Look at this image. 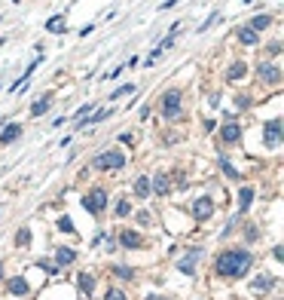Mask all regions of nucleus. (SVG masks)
<instances>
[{
	"label": "nucleus",
	"mask_w": 284,
	"mask_h": 300,
	"mask_svg": "<svg viewBox=\"0 0 284 300\" xmlns=\"http://www.w3.org/2000/svg\"><path fill=\"white\" fill-rule=\"evenodd\" d=\"M92 108H95V104H83V108H80V111H77V120H83V117H86V114H92Z\"/></svg>",
	"instance_id": "32"
},
{
	"label": "nucleus",
	"mask_w": 284,
	"mask_h": 300,
	"mask_svg": "<svg viewBox=\"0 0 284 300\" xmlns=\"http://www.w3.org/2000/svg\"><path fill=\"white\" fill-rule=\"evenodd\" d=\"M122 166H126V153H122L119 147L101 150L95 160H92V169H98V172H119Z\"/></svg>",
	"instance_id": "3"
},
{
	"label": "nucleus",
	"mask_w": 284,
	"mask_h": 300,
	"mask_svg": "<svg viewBox=\"0 0 284 300\" xmlns=\"http://www.w3.org/2000/svg\"><path fill=\"white\" fill-rule=\"evenodd\" d=\"M220 141L223 144H238L241 141V122L238 120H226L220 126Z\"/></svg>",
	"instance_id": "6"
},
{
	"label": "nucleus",
	"mask_w": 284,
	"mask_h": 300,
	"mask_svg": "<svg viewBox=\"0 0 284 300\" xmlns=\"http://www.w3.org/2000/svg\"><path fill=\"white\" fill-rule=\"evenodd\" d=\"M257 80H260L263 86H281V67L272 64V61L257 64Z\"/></svg>",
	"instance_id": "5"
},
{
	"label": "nucleus",
	"mask_w": 284,
	"mask_h": 300,
	"mask_svg": "<svg viewBox=\"0 0 284 300\" xmlns=\"http://www.w3.org/2000/svg\"><path fill=\"white\" fill-rule=\"evenodd\" d=\"M281 144V120H272L266 126V147H278Z\"/></svg>",
	"instance_id": "9"
},
{
	"label": "nucleus",
	"mask_w": 284,
	"mask_h": 300,
	"mask_svg": "<svg viewBox=\"0 0 284 300\" xmlns=\"http://www.w3.org/2000/svg\"><path fill=\"white\" fill-rule=\"evenodd\" d=\"M61 22H64V15H55V19H49V22H46V31H52V34H55V28H58Z\"/></svg>",
	"instance_id": "29"
},
{
	"label": "nucleus",
	"mask_w": 284,
	"mask_h": 300,
	"mask_svg": "<svg viewBox=\"0 0 284 300\" xmlns=\"http://www.w3.org/2000/svg\"><path fill=\"white\" fill-rule=\"evenodd\" d=\"M135 196L138 199H147L150 196V178H147V175H141V178L135 181Z\"/></svg>",
	"instance_id": "18"
},
{
	"label": "nucleus",
	"mask_w": 284,
	"mask_h": 300,
	"mask_svg": "<svg viewBox=\"0 0 284 300\" xmlns=\"http://www.w3.org/2000/svg\"><path fill=\"white\" fill-rule=\"evenodd\" d=\"M244 3H251V0H244Z\"/></svg>",
	"instance_id": "37"
},
{
	"label": "nucleus",
	"mask_w": 284,
	"mask_h": 300,
	"mask_svg": "<svg viewBox=\"0 0 284 300\" xmlns=\"http://www.w3.org/2000/svg\"><path fill=\"white\" fill-rule=\"evenodd\" d=\"M0 46H3V40H0Z\"/></svg>",
	"instance_id": "38"
},
{
	"label": "nucleus",
	"mask_w": 284,
	"mask_h": 300,
	"mask_svg": "<svg viewBox=\"0 0 284 300\" xmlns=\"http://www.w3.org/2000/svg\"><path fill=\"white\" fill-rule=\"evenodd\" d=\"M0 279H3V263H0Z\"/></svg>",
	"instance_id": "36"
},
{
	"label": "nucleus",
	"mask_w": 284,
	"mask_h": 300,
	"mask_svg": "<svg viewBox=\"0 0 284 300\" xmlns=\"http://www.w3.org/2000/svg\"><path fill=\"white\" fill-rule=\"evenodd\" d=\"M220 169L226 172V178H233V181L238 178V169H236L233 163H229V160H226V156H220Z\"/></svg>",
	"instance_id": "23"
},
{
	"label": "nucleus",
	"mask_w": 284,
	"mask_h": 300,
	"mask_svg": "<svg viewBox=\"0 0 284 300\" xmlns=\"http://www.w3.org/2000/svg\"><path fill=\"white\" fill-rule=\"evenodd\" d=\"M150 190H156V193H159V196H165V193L171 190V181H168V175H162V172H159V175H156V178L150 181Z\"/></svg>",
	"instance_id": "13"
},
{
	"label": "nucleus",
	"mask_w": 284,
	"mask_h": 300,
	"mask_svg": "<svg viewBox=\"0 0 284 300\" xmlns=\"http://www.w3.org/2000/svg\"><path fill=\"white\" fill-rule=\"evenodd\" d=\"M113 276H119V279H135V270L132 267H113Z\"/></svg>",
	"instance_id": "26"
},
{
	"label": "nucleus",
	"mask_w": 284,
	"mask_h": 300,
	"mask_svg": "<svg viewBox=\"0 0 284 300\" xmlns=\"http://www.w3.org/2000/svg\"><path fill=\"white\" fill-rule=\"evenodd\" d=\"M251 202H254V187H241V193H238V211H247Z\"/></svg>",
	"instance_id": "19"
},
{
	"label": "nucleus",
	"mask_w": 284,
	"mask_h": 300,
	"mask_svg": "<svg viewBox=\"0 0 284 300\" xmlns=\"http://www.w3.org/2000/svg\"><path fill=\"white\" fill-rule=\"evenodd\" d=\"M266 52H269V56H278V52H281V43H272V46L266 49Z\"/></svg>",
	"instance_id": "33"
},
{
	"label": "nucleus",
	"mask_w": 284,
	"mask_h": 300,
	"mask_svg": "<svg viewBox=\"0 0 284 300\" xmlns=\"http://www.w3.org/2000/svg\"><path fill=\"white\" fill-rule=\"evenodd\" d=\"M211 215H214V202H211V196H199L196 202H192V218L196 221H208Z\"/></svg>",
	"instance_id": "7"
},
{
	"label": "nucleus",
	"mask_w": 284,
	"mask_h": 300,
	"mask_svg": "<svg viewBox=\"0 0 284 300\" xmlns=\"http://www.w3.org/2000/svg\"><path fill=\"white\" fill-rule=\"evenodd\" d=\"M83 208L89 215H104V208H107V190L104 187H92L83 196Z\"/></svg>",
	"instance_id": "4"
},
{
	"label": "nucleus",
	"mask_w": 284,
	"mask_h": 300,
	"mask_svg": "<svg viewBox=\"0 0 284 300\" xmlns=\"http://www.w3.org/2000/svg\"><path fill=\"white\" fill-rule=\"evenodd\" d=\"M6 288H9V294H15V297H25V294H28V282H25L22 276H15V279L6 282Z\"/></svg>",
	"instance_id": "14"
},
{
	"label": "nucleus",
	"mask_w": 284,
	"mask_h": 300,
	"mask_svg": "<svg viewBox=\"0 0 284 300\" xmlns=\"http://www.w3.org/2000/svg\"><path fill=\"white\" fill-rule=\"evenodd\" d=\"M116 215H119V218L132 215V202H129V199H119V205H116Z\"/></svg>",
	"instance_id": "25"
},
{
	"label": "nucleus",
	"mask_w": 284,
	"mask_h": 300,
	"mask_svg": "<svg viewBox=\"0 0 284 300\" xmlns=\"http://www.w3.org/2000/svg\"><path fill=\"white\" fill-rule=\"evenodd\" d=\"M107 300H126V294H122L119 288H110V291H107Z\"/></svg>",
	"instance_id": "30"
},
{
	"label": "nucleus",
	"mask_w": 284,
	"mask_h": 300,
	"mask_svg": "<svg viewBox=\"0 0 284 300\" xmlns=\"http://www.w3.org/2000/svg\"><path fill=\"white\" fill-rule=\"evenodd\" d=\"M269 25H272V15H254V19H251V25H247V28L260 34V31H266Z\"/></svg>",
	"instance_id": "22"
},
{
	"label": "nucleus",
	"mask_w": 284,
	"mask_h": 300,
	"mask_svg": "<svg viewBox=\"0 0 284 300\" xmlns=\"http://www.w3.org/2000/svg\"><path fill=\"white\" fill-rule=\"evenodd\" d=\"M159 114H162V120H181L184 117V92L165 89L159 95Z\"/></svg>",
	"instance_id": "2"
},
{
	"label": "nucleus",
	"mask_w": 284,
	"mask_h": 300,
	"mask_svg": "<svg viewBox=\"0 0 284 300\" xmlns=\"http://www.w3.org/2000/svg\"><path fill=\"white\" fill-rule=\"evenodd\" d=\"M49 108H52V92H46V95H43L37 104H31V117H43Z\"/></svg>",
	"instance_id": "16"
},
{
	"label": "nucleus",
	"mask_w": 284,
	"mask_h": 300,
	"mask_svg": "<svg viewBox=\"0 0 284 300\" xmlns=\"http://www.w3.org/2000/svg\"><path fill=\"white\" fill-rule=\"evenodd\" d=\"M236 104H238L241 111H247V108H251V98H247V95H238V98H236Z\"/></svg>",
	"instance_id": "31"
},
{
	"label": "nucleus",
	"mask_w": 284,
	"mask_h": 300,
	"mask_svg": "<svg viewBox=\"0 0 284 300\" xmlns=\"http://www.w3.org/2000/svg\"><path fill=\"white\" fill-rule=\"evenodd\" d=\"M0 129H3V132H0V144H3V147L22 138V126H19V122H3Z\"/></svg>",
	"instance_id": "8"
},
{
	"label": "nucleus",
	"mask_w": 284,
	"mask_h": 300,
	"mask_svg": "<svg viewBox=\"0 0 284 300\" xmlns=\"http://www.w3.org/2000/svg\"><path fill=\"white\" fill-rule=\"evenodd\" d=\"M174 3H177V0H165V3H162V9H171Z\"/></svg>",
	"instance_id": "34"
},
{
	"label": "nucleus",
	"mask_w": 284,
	"mask_h": 300,
	"mask_svg": "<svg viewBox=\"0 0 284 300\" xmlns=\"http://www.w3.org/2000/svg\"><path fill=\"white\" fill-rule=\"evenodd\" d=\"M119 245H122V248H141V245H144V239H141L138 230H122V233H119Z\"/></svg>",
	"instance_id": "10"
},
{
	"label": "nucleus",
	"mask_w": 284,
	"mask_h": 300,
	"mask_svg": "<svg viewBox=\"0 0 284 300\" xmlns=\"http://www.w3.org/2000/svg\"><path fill=\"white\" fill-rule=\"evenodd\" d=\"M77 285H80V294H92V291H95V276L80 273V276H77Z\"/></svg>",
	"instance_id": "17"
},
{
	"label": "nucleus",
	"mask_w": 284,
	"mask_h": 300,
	"mask_svg": "<svg viewBox=\"0 0 284 300\" xmlns=\"http://www.w3.org/2000/svg\"><path fill=\"white\" fill-rule=\"evenodd\" d=\"M58 230H64V233H74V224H70V218L64 215V218H58Z\"/></svg>",
	"instance_id": "27"
},
{
	"label": "nucleus",
	"mask_w": 284,
	"mask_h": 300,
	"mask_svg": "<svg viewBox=\"0 0 284 300\" xmlns=\"http://www.w3.org/2000/svg\"><path fill=\"white\" fill-rule=\"evenodd\" d=\"M272 285H275V279L272 276H260V279H254V291H260V294H266V291H272Z\"/></svg>",
	"instance_id": "21"
},
{
	"label": "nucleus",
	"mask_w": 284,
	"mask_h": 300,
	"mask_svg": "<svg viewBox=\"0 0 284 300\" xmlns=\"http://www.w3.org/2000/svg\"><path fill=\"white\" fill-rule=\"evenodd\" d=\"M244 70H247V67H244V61H236V64H229V70H226V83H233V86H236V83L244 77Z\"/></svg>",
	"instance_id": "15"
},
{
	"label": "nucleus",
	"mask_w": 284,
	"mask_h": 300,
	"mask_svg": "<svg viewBox=\"0 0 284 300\" xmlns=\"http://www.w3.org/2000/svg\"><path fill=\"white\" fill-rule=\"evenodd\" d=\"M55 260H58V267H67V263L77 260V251H74V248H58V251H55Z\"/></svg>",
	"instance_id": "20"
},
{
	"label": "nucleus",
	"mask_w": 284,
	"mask_h": 300,
	"mask_svg": "<svg viewBox=\"0 0 284 300\" xmlns=\"http://www.w3.org/2000/svg\"><path fill=\"white\" fill-rule=\"evenodd\" d=\"M129 92H135V86H132V83H129V86H119V89L113 92V101H116V98H122V95H129Z\"/></svg>",
	"instance_id": "28"
},
{
	"label": "nucleus",
	"mask_w": 284,
	"mask_h": 300,
	"mask_svg": "<svg viewBox=\"0 0 284 300\" xmlns=\"http://www.w3.org/2000/svg\"><path fill=\"white\" fill-rule=\"evenodd\" d=\"M199 254H202V248H192L181 263H177V270H181V273H187V276H192V273H196V260H199Z\"/></svg>",
	"instance_id": "11"
},
{
	"label": "nucleus",
	"mask_w": 284,
	"mask_h": 300,
	"mask_svg": "<svg viewBox=\"0 0 284 300\" xmlns=\"http://www.w3.org/2000/svg\"><path fill=\"white\" fill-rule=\"evenodd\" d=\"M236 37H238V43H244V46H257V43H260V34H257V31H251L247 25L236 31Z\"/></svg>",
	"instance_id": "12"
},
{
	"label": "nucleus",
	"mask_w": 284,
	"mask_h": 300,
	"mask_svg": "<svg viewBox=\"0 0 284 300\" xmlns=\"http://www.w3.org/2000/svg\"><path fill=\"white\" fill-rule=\"evenodd\" d=\"M28 242H31V230H28V227H22V230L15 233V245H19V248H25Z\"/></svg>",
	"instance_id": "24"
},
{
	"label": "nucleus",
	"mask_w": 284,
	"mask_h": 300,
	"mask_svg": "<svg viewBox=\"0 0 284 300\" xmlns=\"http://www.w3.org/2000/svg\"><path fill=\"white\" fill-rule=\"evenodd\" d=\"M147 300H168V297H159V294H150Z\"/></svg>",
	"instance_id": "35"
},
{
	"label": "nucleus",
	"mask_w": 284,
	"mask_h": 300,
	"mask_svg": "<svg viewBox=\"0 0 284 300\" xmlns=\"http://www.w3.org/2000/svg\"><path fill=\"white\" fill-rule=\"evenodd\" d=\"M251 263H254V254L247 248H226V251L217 254L214 270H217L220 279H241L247 270H251Z\"/></svg>",
	"instance_id": "1"
}]
</instances>
